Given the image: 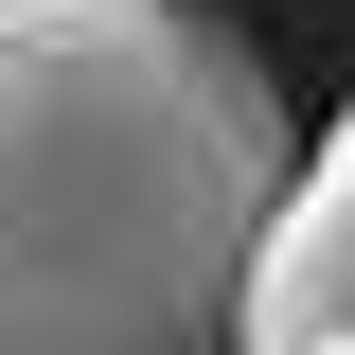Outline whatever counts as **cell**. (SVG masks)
I'll return each mask as SVG.
<instances>
[{"label":"cell","instance_id":"6da1fadb","mask_svg":"<svg viewBox=\"0 0 355 355\" xmlns=\"http://www.w3.org/2000/svg\"><path fill=\"white\" fill-rule=\"evenodd\" d=\"M302 125L214 0H0V355H231Z\"/></svg>","mask_w":355,"mask_h":355},{"label":"cell","instance_id":"7a4b0ae2","mask_svg":"<svg viewBox=\"0 0 355 355\" xmlns=\"http://www.w3.org/2000/svg\"><path fill=\"white\" fill-rule=\"evenodd\" d=\"M231 355H355V107L302 142V178H284V214H266V249H249Z\"/></svg>","mask_w":355,"mask_h":355}]
</instances>
